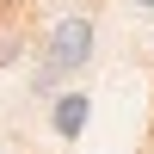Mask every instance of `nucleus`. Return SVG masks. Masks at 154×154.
I'll return each instance as SVG.
<instances>
[{"mask_svg": "<svg viewBox=\"0 0 154 154\" xmlns=\"http://www.w3.org/2000/svg\"><path fill=\"white\" fill-rule=\"evenodd\" d=\"M93 56V19H68V25H56V37H49V56H43V74L37 80H62L68 68H80V62Z\"/></svg>", "mask_w": 154, "mask_h": 154, "instance_id": "obj_1", "label": "nucleus"}, {"mask_svg": "<svg viewBox=\"0 0 154 154\" xmlns=\"http://www.w3.org/2000/svg\"><path fill=\"white\" fill-rule=\"evenodd\" d=\"M19 56H25V25L12 12H0V68H12Z\"/></svg>", "mask_w": 154, "mask_h": 154, "instance_id": "obj_2", "label": "nucleus"}, {"mask_svg": "<svg viewBox=\"0 0 154 154\" xmlns=\"http://www.w3.org/2000/svg\"><path fill=\"white\" fill-rule=\"evenodd\" d=\"M80 117H86V99H80V93H68V99H62V111H56V130H62V136H74V130H80Z\"/></svg>", "mask_w": 154, "mask_h": 154, "instance_id": "obj_3", "label": "nucleus"}, {"mask_svg": "<svg viewBox=\"0 0 154 154\" xmlns=\"http://www.w3.org/2000/svg\"><path fill=\"white\" fill-rule=\"evenodd\" d=\"M130 6H154V0H130Z\"/></svg>", "mask_w": 154, "mask_h": 154, "instance_id": "obj_4", "label": "nucleus"}]
</instances>
